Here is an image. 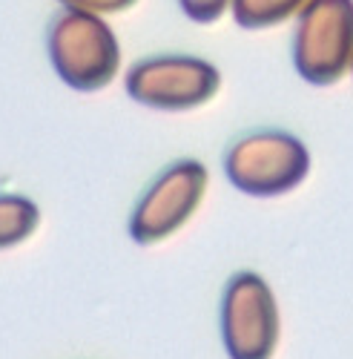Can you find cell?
<instances>
[{
    "instance_id": "6da1fadb",
    "label": "cell",
    "mask_w": 353,
    "mask_h": 359,
    "mask_svg": "<svg viewBox=\"0 0 353 359\" xmlns=\"http://www.w3.org/2000/svg\"><path fill=\"white\" fill-rule=\"evenodd\" d=\"M46 52L72 93H101L121 72V43L101 15L61 9L49 23Z\"/></svg>"
},
{
    "instance_id": "7a4b0ae2",
    "label": "cell",
    "mask_w": 353,
    "mask_h": 359,
    "mask_svg": "<svg viewBox=\"0 0 353 359\" xmlns=\"http://www.w3.org/2000/svg\"><path fill=\"white\" fill-rule=\"evenodd\" d=\"M227 182L253 198H279L299 190L313 167L307 144L287 130H253L224 153Z\"/></svg>"
},
{
    "instance_id": "3957f363",
    "label": "cell",
    "mask_w": 353,
    "mask_h": 359,
    "mask_svg": "<svg viewBox=\"0 0 353 359\" xmlns=\"http://www.w3.org/2000/svg\"><path fill=\"white\" fill-rule=\"evenodd\" d=\"M290 57L310 86H336L353 72V0H310L293 23Z\"/></svg>"
},
{
    "instance_id": "277c9868",
    "label": "cell",
    "mask_w": 353,
    "mask_h": 359,
    "mask_svg": "<svg viewBox=\"0 0 353 359\" xmlns=\"http://www.w3.org/2000/svg\"><path fill=\"white\" fill-rule=\"evenodd\" d=\"M127 95L158 112H190L210 104L221 89V69L201 55L164 52L138 61L124 78Z\"/></svg>"
},
{
    "instance_id": "5b68a950",
    "label": "cell",
    "mask_w": 353,
    "mask_h": 359,
    "mask_svg": "<svg viewBox=\"0 0 353 359\" xmlns=\"http://www.w3.org/2000/svg\"><path fill=\"white\" fill-rule=\"evenodd\" d=\"M210 187V170L198 158H179L167 164L141 193L130 216V238L153 248L179 233L204 204Z\"/></svg>"
},
{
    "instance_id": "8992f818",
    "label": "cell",
    "mask_w": 353,
    "mask_h": 359,
    "mask_svg": "<svg viewBox=\"0 0 353 359\" xmlns=\"http://www.w3.org/2000/svg\"><path fill=\"white\" fill-rule=\"evenodd\" d=\"M221 342L230 359H273L282 311L270 282L256 271L233 273L221 293Z\"/></svg>"
},
{
    "instance_id": "52a82bcc",
    "label": "cell",
    "mask_w": 353,
    "mask_h": 359,
    "mask_svg": "<svg viewBox=\"0 0 353 359\" xmlns=\"http://www.w3.org/2000/svg\"><path fill=\"white\" fill-rule=\"evenodd\" d=\"M310 6V0H233V20L247 32H264L284 23H296V18Z\"/></svg>"
},
{
    "instance_id": "ba28073f",
    "label": "cell",
    "mask_w": 353,
    "mask_h": 359,
    "mask_svg": "<svg viewBox=\"0 0 353 359\" xmlns=\"http://www.w3.org/2000/svg\"><path fill=\"white\" fill-rule=\"evenodd\" d=\"M41 224V207L20 193H0V250L23 245Z\"/></svg>"
},
{
    "instance_id": "9c48e42d",
    "label": "cell",
    "mask_w": 353,
    "mask_h": 359,
    "mask_svg": "<svg viewBox=\"0 0 353 359\" xmlns=\"http://www.w3.org/2000/svg\"><path fill=\"white\" fill-rule=\"evenodd\" d=\"M179 6L187 20L210 26V23H219L224 15H230L233 0H179Z\"/></svg>"
},
{
    "instance_id": "30bf717a",
    "label": "cell",
    "mask_w": 353,
    "mask_h": 359,
    "mask_svg": "<svg viewBox=\"0 0 353 359\" xmlns=\"http://www.w3.org/2000/svg\"><path fill=\"white\" fill-rule=\"evenodd\" d=\"M64 9H78V12H90V15H121L132 9L138 0H57Z\"/></svg>"
},
{
    "instance_id": "8fae6325",
    "label": "cell",
    "mask_w": 353,
    "mask_h": 359,
    "mask_svg": "<svg viewBox=\"0 0 353 359\" xmlns=\"http://www.w3.org/2000/svg\"><path fill=\"white\" fill-rule=\"evenodd\" d=\"M350 78H353V72H350Z\"/></svg>"
}]
</instances>
